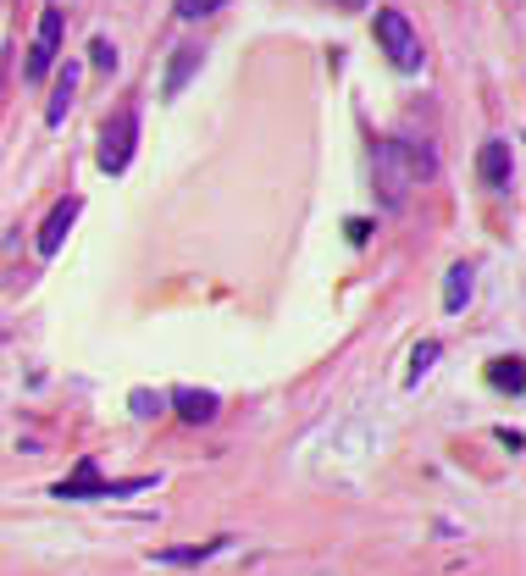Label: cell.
<instances>
[{"mask_svg":"<svg viewBox=\"0 0 526 576\" xmlns=\"http://www.w3.org/2000/svg\"><path fill=\"white\" fill-rule=\"evenodd\" d=\"M421 172H432V161L421 150H410L405 139H383L377 144V194L388 211H405L410 183H421Z\"/></svg>","mask_w":526,"mask_h":576,"instance_id":"obj_1","label":"cell"},{"mask_svg":"<svg viewBox=\"0 0 526 576\" xmlns=\"http://www.w3.org/2000/svg\"><path fill=\"white\" fill-rule=\"evenodd\" d=\"M377 45H383V56L394 61L399 72H416L421 67V34L410 28L405 12H394V6H383V12H377Z\"/></svg>","mask_w":526,"mask_h":576,"instance_id":"obj_2","label":"cell"},{"mask_svg":"<svg viewBox=\"0 0 526 576\" xmlns=\"http://www.w3.org/2000/svg\"><path fill=\"white\" fill-rule=\"evenodd\" d=\"M133 139H139V111L133 106H122L117 117H106V128H100V172H128V161H133Z\"/></svg>","mask_w":526,"mask_h":576,"instance_id":"obj_3","label":"cell"},{"mask_svg":"<svg viewBox=\"0 0 526 576\" xmlns=\"http://www.w3.org/2000/svg\"><path fill=\"white\" fill-rule=\"evenodd\" d=\"M61 28H67V17H61V6H45L39 12V28H34V45H28V78H50V67H56V56H61Z\"/></svg>","mask_w":526,"mask_h":576,"instance_id":"obj_4","label":"cell"},{"mask_svg":"<svg viewBox=\"0 0 526 576\" xmlns=\"http://www.w3.org/2000/svg\"><path fill=\"white\" fill-rule=\"evenodd\" d=\"M50 493H56V499H111V482L100 477L95 460H78V471H72V477H61Z\"/></svg>","mask_w":526,"mask_h":576,"instance_id":"obj_5","label":"cell"},{"mask_svg":"<svg viewBox=\"0 0 526 576\" xmlns=\"http://www.w3.org/2000/svg\"><path fill=\"white\" fill-rule=\"evenodd\" d=\"M78 211H84V200H78V194H67V200L56 205V211L45 216V228H39V255H56L61 244H67V233H72V222H78Z\"/></svg>","mask_w":526,"mask_h":576,"instance_id":"obj_6","label":"cell"},{"mask_svg":"<svg viewBox=\"0 0 526 576\" xmlns=\"http://www.w3.org/2000/svg\"><path fill=\"white\" fill-rule=\"evenodd\" d=\"M477 172H482V183H488V189H510V183H515V156H510V144H504V139H488V144H482Z\"/></svg>","mask_w":526,"mask_h":576,"instance_id":"obj_7","label":"cell"},{"mask_svg":"<svg viewBox=\"0 0 526 576\" xmlns=\"http://www.w3.org/2000/svg\"><path fill=\"white\" fill-rule=\"evenodd\" d=\"M172 410H178L183 421H216V410H222V399L216 394H205V388H172Z\"/></svg>","mask_w":526,"mask_h":576,"instance_id":"obj_8","label":"cell"},{"mask_svg":"<svg viewBox=\"0 0 526 576\" xmlns=\"http://www.w3.org/2000/svg\"><path fill=\"white\" fill-rule=\"evenodd\" d=\"M200 45H178V56H172V67H167V78H161V95H183V84H189L194 72H200Z\"/></svg>","mask_w":526,"mask_h":576,"instance_id":"obj_9","label":"cell"},{"mask_svg":"<svg viewBox=\"0 0 526 576\" xmlns=\"http://www.w3.org/2000/svg\"><path fill=\"white\" fill-rule=\"evenodd\" d=\"M72 100H78V61H67V67H61V78H56V95H50V111H45L50 128H61V122H67Z\"/></svg>","mask_w":526,"mask_h":576,"instance_id":"obj_10","label":"cell"},{"mask_svg":"<svg viewBox=\"0 0 526 576\" xmlns=\"http://www.w3.org/2000/svg\"><path fill=\"white\" fill-rule=\"evenodd\" d=\"M466 300H471V266L460 261V266H449V272H443V311L460 316V311H466Z\"/></svg>","mask_w":526,"mask_h":576,"instance_id":"obj_11","label":"cell"},{"mask_svg":"<svg viewBox=\"0 0 526 576\" xmlns=\"http://www.w3.org/2000/svg\"><path fill=\"white\" fill-rule=\"evenodd\" d=\"M228 549V538H211V543H189V549H156V565H200L211 554Z\"/></svg>","mask_w":526,"mask_h":576,"instance_id":"obj_12","label":"cell"},{"mask_svg":"<svg viewBox=\"0 0 526 576\" xmlns=\"http://www.w3.org/2000/svg\"><path fill=\"white\" fill-rule=\"evenodd\" d=\"M488 383L504 388V394H521V355H504L488 366Z\"/></svg>","mask_w":526,"mask_h":576,"instance_id":"obj_13","label":"cell"},{"mask_svg":"<svg viewBox=\"0 0 526 576\" xmlns=\"http://www.w3.org/2000/svg\"><path fill=\"white\" fill-rule=\"evenodd\" d=\"M432 360H438V338H421V344L410 349V377L405 383H421V377L432 372Z\"/></svg>","mask_w":526,"mask_h":576,"instance_id":"obj_14","label":"cell"},{"mask_svg":"<svg viewBox=\"0 0 526 576\" xmlns=\"http://www.w3.org/2000/svg\"><path fill=\"white\" fill-rule=\"evenodd\" d=\"M128 405H133V416H139V421H150V416H161V410H167V399H161V394H150V388H133V399H128Z\"/></svg>","mask_w":526,"mask_h":576,"instance_id":"obj_15","label":"cell"},{"mask_svg":"<svg viewBox=\"0 0 526 576\" xmlns=\"http://www.w3.org/2000/svg\"><path fill=\"white\" fill-rule=\"evenodd\" d=\"M228 0H178V17L183 23H200V17H211V12H222Z\"/></svg>","mask_w":526,"mask_h":576,"instance_id":"obj_16","label":"cell"},{"mask_svg":"<svg viewBox=\"0 0 526 576\" xmlns=\"http://www.w3.org/2000/svg\"><path fill=\"white\" fill-rule=\"evenodd\" d=\"M89 50H95V67H100V72H111V67H117V45H111L106 34H100V39H95V45H89Z\"/></svg>","mask_w":526,"mask_h":576,"instance_id":"obj_17","label":"cell"},{"mask_svg":"<svg viewBox=\"0 0 526 576\" xmlns=\"http://www.w3.org/2000/svg\"><path fill=\"white\" fill-rule=\"evenodd\" d=\"M344 228H349V244H366V239H371V222H366V216H349Z\"/></svg>","mask_w":526,"mask_h":576,"instance_id":"obj_18","label":"cell"},{"mask_svg":"<svg viewBox=\"0 0 526 576\" xmlns=\"http://www.w3.org/2000/svg\"><path fill=\"white\" fill-rule=\"evenodd\" d=\"M499 444L515 455V449H521V427H499Z\"/></svg>","mask_w":526,"mask_h":576,"instance_id":"obj_19","label":"cell"},{"mask_svg":"<svg viewBox=\"0 0 526 576\" xmlns=\"http://www.w3.org/2000/svg\"><path fill=\"white\" fill-rule=\"evenodd\" d=\"M338 12H360V6H371V0H333Z\"/></svg>","mask_w":526,"mask_h":576,"instance_id":"obj_20","label":"cell"}]
</instances>
